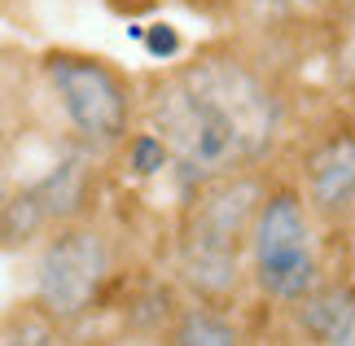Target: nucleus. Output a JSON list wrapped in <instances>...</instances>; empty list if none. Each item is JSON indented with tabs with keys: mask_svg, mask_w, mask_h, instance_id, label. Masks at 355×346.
<instances>
[{
	"mask_svg": "<svg viewBox=\"0 0 355 346\" xmlns=\"http://www.w3.org/2000/svg\"><path fill=\"white\" fill-rule=\"evenodd\" d=\"M145 132L167 149L184 189L237 171H263L290 136L281 79L237 44H207L149 84L136 101Z\"/></svg>",
	"mask_w": 355,
	"mask_h": 346,
	"instance_id": "1",
	"label": "nucleus"
},
{
	"mask_svg": "<svg viewBox=\"0 0 355 346\" xmlns=\"http://www.w3.org/2000/svg\"><path fill=\"white\" fill-rule=\"evenodd\" d=\"M268 193L263 171H237L193 189L175 228V276L202 307H233L245 289V228Z\"/></svg>",
	"mask_w": 355,
	"mask_h": 346,
	"instance_id": "2",
	"label": "nucleus"
},
{
	"mask_svg": "<svg viewBox=\"0 0 355 346\" xmlns=\"http://www.w3.org/2000/svg\"><path fill=\"white\" fill-rule=\"evenodd\" d=\"M324 281V228L294 184H268L245 228V285L263 302L294 311Z\"/></svg>",
	"mask_w": 355,
	"mask_h": 346,
	"instance_id": "3",
	"label": "nucleus"
},
{
	"mask_svg": "<svg viewBox=\"0 0 355 346\" xmlns=\"http://www.w3.org/2000/svg\"><path fill=\"white\" fill-rule=\"evenodd\" d=\"M40 75L84 149H119L132 136L136 88L114 62L79 49H53L40 58Z\"/></svg>",
	"mask_w": 355,
	"mask_h": 346,
	"instance_id": "4",
	"label": "nucleus"
},
{
	"mask_svg": "<svg viewBox=\"0 0 355 346\" xmlns=\"http://www.w3.org/2000/svg\"><path fill=\"white\" fill-rule=\"evenodd\" d=\"M119 268L114 237L92 219H66L44 232L31 272V302L58 325H75L101 302Z\"/></svg>",
	"mask_w": 355,
	"mask_h": 346,
	"instance_id": "5",
	"label": "nucleus"
},
{
	"mask_svg": "<svg viewBox=\"0 0 355 346\" xmlns=\"http://www.w3.org/2000/svg\"><path fill=\"white\" fill-rule=\"evenodd\" d=\"M294 189L320 228L347 224L355 215V128L351 123H338V128L320 132L307 145Z\"/></svg>",
	"mask_w": 355,
	"mask_h": 346,
	"instance_id": "6",
	"label": "nucleus"
},
{
	"mask_svg": "<svg viewBox=\"0 0 355 346\" xmlns=\"http://www.w3.org/2000/svg\"><path fill=\"white\" fill-rule=\"evenodd\" d=\"M298 329L311 338V346H347L355 338V289L347 281H324L294 307Z\"/></svg>",
	"mask_w": 355,
	"mask_h": 346,
	"instance_id": "7",
	"label": "nucleus"
},
{
	"mask_svg": "<svg viewBox=\"0 0 355 346\" xmlns=\"http://www.w3.org/2000/svg\"><path fill=\"white\" fill-rule=\"evenodd\" d=\"M167 346H245V338H241V325L224 307L189 302L167 329Z\"/></svg>",
	"mask_w": 355,
	"mask_h": 346,
	"instance_id": "8",
	"label": "nucleus"
},
{
	"mask_svg": "<svg viewBox=\"0 0 355 346\" xmlns=\"http://www.w3.org/2000/svg\"><path fill=\"white\" fill-rule=\"evenodd\" d=\"M0 346H66V325H58L35 302H26L0 320Z\"/></svg>",
	"mask_w": 355,
	"mask_h": 346,
	"instance_id": "9",
	"label": "nucleus"
},
{
	"mask_svg": "<svg viewBox=\"0 0 355 346\" xmlns=\"http://www.w3.org/2000/svg\"><path fill=\"white\" fill-rule=\"evenodd\" d=\"M334 79L338 88H347L355 96V9L343 13V22L334 31Z\"/></svg>",
	"mask_w": 355,
	"mask_h": 346,
	"instance_id": "10",
	"label": "nucleus"
},
{
	"mask_svg": "<svg viewBox=\"0 0 355 346\" xmlns=\"http://www.w3.org/2000/svg\"><path fill=\"white\" fill-rule=\"evenodd\" d=\"M259 22H307L324 9V0H250Z\"/></svg>",
	"mask_w": 355,
	"mask_h": 346,
	"instance_id": "11",
	"label": "nucleus"
},
{
	"mask_svg": "<svg viewBox=\"0 0 355 346\" xmlns=\"http://www.w3.org/2000/svg\"><path fill=\"white\" fill-rule=\"evenodd\" d=\"M175 49H180V40H175V31H162V26H158V31H154V40H149V53H175Z\"/></svg>",
	"mask_w": 355,
	"mask_h": 346,
	"instance_id": "12",
	"label": "nucleus"
},
{
	"mask_svg": "<svg viewBox=\"0 0 355 346\" xmlns=\"http://www.w3.org/2000/svg\"><path fill=\"white\" fill-rule=\"evenodd\" d=\"M5 149H9V123L0 119V158H5Z\"/></svg>",
	"mask_w": 355,
	"mask_h": 346,
	"instance_id": "13",
	"label": "nucleus"
}]
</instances>
